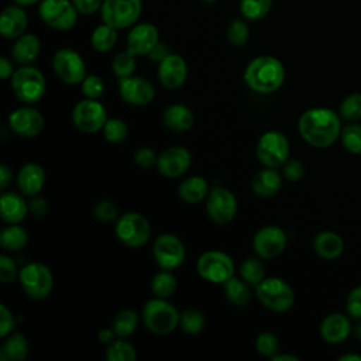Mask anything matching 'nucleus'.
<instances>
[{
    "label": "nucleus",
    "instance_id": "obj_1",
    "mask_svg": "<svg viewBox=\"0 0 361 361\" xmlns=\"http://www.w3.org/2000/svg\"><path fill=\"white\" fill-rule=\"evenodd\" d=\"M341 117L329 107H312L305 110L298 121L302 138L314 148L333 145L341 133Z\"/></svg>",
    "mask_w": 361,
    "mask_h": 361
},
{
    "label": "nucleus",
    "instance_id": "obj_2",
    "mask_svg": "<svg viewBox=\"0 0 361 361\" xmlns=\"http://www.w3.org/2000/svg\"><path fill=\"white\" fill-rule=\"evenodd\" d=\"M285 80L283 63L271 55L254 58L244 71V82L247 86L261 94L276 92Z\"/></svg>",
    "mask_w": 361,
    "mask_h": 361
},
{
    "label": "nucleus",
    "instance_id": "obj_3",
    "mask_svg": "<svg viewBox=\"0 0 361 361\" xmlns=\"http://www.w3.org/2000/svg\"><path fill=\"white\" fill-rule=\"evenodd\" d=\"M11 89L20 102L32 104L41 100L45 94L47 82L38 68L32 65H23L16 69L11 76Z\"/></svg>",
    "mask_w": 361,
    "mask_h": 361
},
{
    "label": "nucleus",
    "instance_id": "obj_4",
    "mask_svg": "<svg viewBox=\"0 0 361 361\" xmlns=\"http://www.w3.org/2000/svg\"><path fill=\"white\" fill-rule=\"evenodd\" d=\"M180 314L166 299L155 298L142 307V322L155 334H169L179 326Z\"/></svg>",
    "mask_w": 361,
    "mask_h": 361
},
{
    "label": "nucleus",
    "instance_id": "obj_5",
    "mask_svg": "<svg viewBox=\"0 0 361 361\" xmlns=\"http://www.w3.org/2000/svg\"><path fill=\"white\" fill-rule=\"evenodd\" d=\"M255 292L264 307L272 312H286L295 303V292L292 286L278 276L264 278L257 285Z\"/></svg>",
    "mask_w": 361,
    "mask_h": 361
},
{
    "label": "nucleus",
    "instance_id": "obj_6",
    "mask_svg": "<svg viewBox=\"0 0 361 361\" xmlns=\"http://www.w3.org/2000/svg\"><path fill=\"white\" fill-rule=\"evenodd\" d=\"M18 281L27 296L31 299H45L54 288V276L49 268L41 262L25 264L18 274Z\"/></svg>",
    "mask_w": 361,
    "mask_h": 361
},
{
    "label": "nucleus",
    "instance_id": "obj_7",
    "mask_svg": "<svg viewBox=\"0 0 361 361\" xmlns=\"http://www.w3.org/2000/svg\"><path fill=\"white\" fill-rule=\"evenodd\" d=\"M196 271L199 276L207 282L224 283L234 276V261L223 251L210 250L197 258Z\"/></svg>",
    "mask_w": 361,
    "mask_h": 361
},
{
    "label": "nucleus",
    "instance_id": "obj_8",
    "mask_svg": "<svg viewBox=\"0 0 361 361\" xmlns=\"http://www.w3.org/2000/svg\"><path fill=\"white\" fill-rule=\"evenodd\" d=\"M78 14L72 0H41L38 16L48 27L58 31H69L78 23Z\"/></svg>",
    "mask_w": 361,
    "mask_h": 361
},
{
    "label": "nucleus",
    "instance_id": "obj_9",
    "mask_svg": "<svg viewBox=\"0 0 361 361\" xmlns=\"http://www.w3.org/2000/svg\"><path fill=\"white\" fill-rule=\"evenodd\" d=\"M142 11L141 0H104L100 8L103 23L124 30L135 25Z\"/></svg>",
    "mask_w": 361,
    "mask_h": 361
},
{
    "label": "nucleus",
    "instance_id": "obj_10",
    "mask_svg": "<svg viewBox=\"0 0 361 361\" xmlns=\"http://www.w3.org/2000/svg\"><path fill=\"white\" fill-rule=\"evenodd\" d=\"M257 158L268 168L282 166L289 158V141L281 131L264 133L257 142Z\"/></svg>",
    "mask_w": 361,
    "mask_h": 361
},
{
    "label": "nucleus",
    "instance_id": "obj_11",
    "mask_svg": "<svg viewBox=\"0 0 361 361\" xmlns=\"http://www.w3.org/2000/svg\"><path fill=\"white\" fill-rule=\"evenodd\" d=\"M116 235L127 247H142L151 235L149 221L140 213H124L116 223Z\"/></svg>",
    "mask_w": 361,
    "mask_h": 361
},
{
    "label": "nucleus",
    "instance_id": "obj_12",
    "mask_svg": "<svg viewBox=\"0 0 361 361\" xmlns=\"http://www.w3.org/2000/svg\"><path fill=\"white\" fill-rule=\"evenodd\" d=\"M52 69L58 79L66 85H79L87 76L82 55L71 48H61L54 54Z\"/></svg>",
    "mask_w": 361,
    "mask_h": 361
},
{
    "label": "nucleus",
    "instance_id": "obj_13",
    "mask_svg": "<svg viewBox=\"0 0 361 361\" xmlns=\"http://www.w3.org/2000/svg\"><path fill=\"white\" fill-rule=\"evenodd\" d=\"M72 121L83 133H97L107 121L106 107L97 99L79 100L72 110Z\"/></svg>",
    "mask_w": 361,
    "mask_h": 361
},
{
    "label": "nucleus",
    "instance_id": "obj_14",
    "mask_svg": "<svg viewBox=\"0 0 361 361\" xmlns=\"http://www.w3.org/2000/svg\"><path fill=\"white\" fill-rule=\"evenodd\" d=\"M152 255L155 262L162 269H175L185 261L186 251L183 243L173 234L164 233L157 237L152 245Z\"/></svg>",
    "mask_w": 361,
    "mask_h": 361
},
{
    "label": "nucleus",
    "instance_id": "obj_15",
    "mask_svg": "<svg viewBox=\"0 0 361 361\" xmlns=\"http://www.w3.org/2000/svg\"><path fill=\"white\" fill-rule=\"evenodd\" d=\"M206 210L214 223L227 224L237 214V197L230 189L214 186L212 190H209Z\"/></svg>",
    "mask_w": 361,
    "mask_h": 361
},
{
    "label": "nucleus",
    "instance_id": "obj_16",
    "mask_svg": "<svg viewBox=\"0 0 361 361\" xmlns=\"http://www.w3.org/2000/svg\"><path fill=\"white\" fill-rule=\"evenodd\" d=\"M252 247L255 254L259 258H264V259L276 258L283 252L286 247V234L281 227L275 224L264 226L255 233L252 240Z\"/></svg>",
    "mask_w": 361,
    "mask_h": 361
},
{
    "label": "nucleus",
    "instance_id": "obj_17",
    "mask_svg": "<svg viewBox=\"0 0 361 361\" xmlns=\"http://www.w3.org/2000/svg\"><path fill=\"white\" fill-rule=\"evenodd\" d=\"M44 116L31 106H21L13 110L8 116L10 128L20 137L32 138L37 137L44 128Z\"/></svg>",
    "mask_w": 361,
    "mask_h": 361
},
{
    "label": "nucleus",
    "instance_id": "obj_18",
    "mask_svg": "<svg viewBox=\"0 0 361 361\" xmlns=\"http://www.w3.org/2000/svg\"><path fill=\"white\" fill-rule=\"evenodd\" d=\"M118 93L121 99L133 106L149 104L155 97L154 85L141 76H128L118 79Z\"/></svg>",
    "mask_w": 361,
    "mask_h": 361
},
{
    "label": "nucleus",
    "instance_id": "obj_19",
    "mask_svg": "<svg viewBox=\"0 0 361 361\" xmlns=\"http://www.w3.org/2000/svg\"><path fill=\"white\" fill-rule=\"evenodd\" d=\"M192 164V154L188 148L172 145L164 149L157 159L158 172L166 178H178L183 175Z\"/></svg>",
    "mask_w": 361,
    "mask_h": 361
},
{
    "label": "nucleus",
    "instance_id": "obj_20",
    "mask_svg": "<svg viewBox=\"0 0 361 361\" xmlns=\"http://www.w3.org/2000/svg\"><path fill=\"white\" fill-rule=\"evenodd\" d=\"M158 42V28L151 23H140L133 25L127 35V51L135 56L149 55Z\"/></svg>",
    "mask_w": 361,
    "mask_h": 361
},
{
    "label": "nucleus",
    "instance_id": "obj_21",
    "mask_svg": "<svg viewBox=\"0 0 361 361\" xmlns=\"http://www.w3.org/2000/svg\"><path fill=\"white\" fill-rule=\"evenodd\" d=\"M188 78L186 61L178 54H169L158 65V79L165 89L180 87Z\"/></svg>",
    "mask_w": 361,
    "mask_h": 361
},
{
    "label": "nucleus",
    "instance_id": "obj_22",
    "mask_svg": "<svg viewBox=\"0 0 361 361\" xmlns=\"http://www.w3.org/2000/svg\"><path fill=\"white\" fill-rule=\"evenodd\" d=\"M28 25V17L23 6H6L0 14V32L7 39H16L24 34Z\"/></svg>",
    "mask_w": 361,
    "mask_h": 361
},
{
    "label": "nucleus",
    "instance_id": "obj_23",
    "mask_svg": "<svg viewBox=\"0 0 361 361\" xmlns=\"http://www.w3.org/2000/svg\"><path fill=\"white\" fill-rule=\"evenodd\" d=\"M351 331V322L344 313H330L320 323V336L329 344L345 341Z\"/></svg>",
    "mask_w": 361,
    "mask_h": 361
},
{
    "label": "nucleus",
    "instance_id": "obj_24",
    "mask_svg": "<svg viewBox=\"0 0 361 361\" xmlns=\"http://www.w3.org/2000/svg\"><path fill=\"white\" fill-rule=\"evenodd\" d=\"M45 185V171L35 162L23 165L17 173V186L23 195L35 196Z\"/></svg>",
    "mask_w": 361,
    "mask_h": 361
},
{
    "label": "nucleus",
    "instance_id": "obj_25",
    "mask_svg": "<svg viewBox=\"0 0 361 361\" xmlns=\"http://www.w3.org/2000/svg\"><path fill=\"white\" fill-rule=\"evenodd\" d=\"M30 207L21 195L16 192H3L0 197V217L8 224H18L27 217Z\"/></svg>",
    "mask_w": 361,
    "mask_h": 361
},
{
    "label": "nucleus",
    "instance_id": "obj_26",
    "mask_svg": "<svg viewBox=\"0 0 361 361\" xmlns=\"http://www.w3.org/2000/svg\"><path fill=\"white\" fill-rule=\"evenodd\" d=\"M39 51V38L34 34H23L18 38H16L11 47V59L20 66L31 65L38 58Z\"/></svg>",
    "mask_w": 361,
    "mask_h": 361
},
{
    "label": "nucleus",
    "instance_id": "obj_27",
    "mask_svg": "<svg viewBox=\"0 0 361 361\" xmlns=\"http://www.w3.org/2000/svg\"><path fill=\"white\" fill-rule=\"evenodd\" d=\"M313 250L320 258L333 261L344 252V240L334 231H320L313 240Z\"/></svg>",
    "mask_w": 361,
    "mask_h": 361
},
{
    "label": "nucleus",
    "instance_id": "obj_28",
    "mask_svg": "<svg viewBox=\"0 0 361 361\" xmlns=\"http://www.w3.org/2000/svg\"><path fill=\"white\" fill-rule=\"evenodd\" d=\"M162 123L166 128L176 131V133H183L188 131L193 127L195 123V116L192 110L185 106V104H171L168 106L164 113H162Z\"/></svg>",
    "mask_w": 361,
    "mask_h": 361
},
{
    "label": "nucleus",
    "instance_id": "obj_29",
    "mask_svg": "<svg viewBox=\"0 0 361 361\" xmlns=\"http://www.w3.org/2000/svg\"><path fill=\"white\" fill-rule=\"evenodd\" d=\"M251 186L257 196L271 197L279 192L282 186V176L275 168L267 166L254 176Z\"/></svg>",
    "mask_w": 361,
    "mask_h": 361
},
{
    "label": "nucleus",
    "instance_id": "obj_30",
    "mask_svg": "<svg viewBox=\"0 0 361 361\" xmlns=\"http://www.w3.org/2000/svg\"><path fill=\"white\" fill-rule=\"evenodd\" d=\"M179 197L189 204H196L202 202L209 195V185L202 176H190L180 182L178 188Z\"/></svg>",
    "mask_w": 361,
    "mask_h": 361
},
{
    "label": "nucleus",
    "instance_id": "obj_31",
    "mask_svg": "<svg viewBox=\"0 0 361 361\" xmlns=\"http://www.w3.org/2000/svg\"><path fill=\"white\" fill-rule=\"evenodd\" d=\"M27 355L28 341L21 333L10 336L0 347V358L3 361H23Z\"/></svg>",
    "mask_w": 361,
    "mask_h": 361
},
{
    "label": "nucleus",
    "instance_id": "obj_32",
    "mask_svg": "<svg viewBox=\"0 0 361 361\" xmlns=\"http://www.w3.org/2000/svg\"><path fill=\"white\" fill-rule=\"evenodd\" d=\"M223 288H224V295L227 300L234 306L243 307L251 300V292L244 279L241 281L231 276L228 281L223 283Z\"/></svg>",
    "mask_w": 361,
    "mask_h": 361
},
{
    "label": "nucleus",
    "instance_id": "obj_33",
    "mask_svg": "<svg viewBox=\"0 0 361 361\" xmlns=\"http://www.w3.org/2000/svg\"><path fill=\"white\" fill-rule=\"evenodd\" d=\"M117 42V30L106 23L97 25L92 35L90 44L97 52H107L110 51Z\"/></svg>",
    "mask_w": 361,
    "mask_h": 361
},
{
    "label": "nucleus",
    "instance_id": "obj_34",
    "mask_svg": "<svg viewBox=\"0 0 361 361\" xmlns=\"http://www.w3.org/2000/svg\"><path fill=\"white\" fill-rule=\"evenodd\" d=\"M28 241V234L25 228L18 224H10L4 227L0 233V244L6 251H18Z\"/></svg>",
    "mask_w": 361,
    "mask_h": 361
},
{
    "label": "nucleus",
    "instance_id": "obj_35",
    "mask_svg": "<svg viewBox=\"0 0 361 361\" xmlns=\"http://www.w3.org/2000/svg\"><path fill=\"white\" fill-rule=\"evenodd\" d=\"M176 286H178L176 278L169 272V269L159 271L158 274L154 275V278L151 281L152 293L157 298H162V299L171 298L175 293Z\"/></svg>",
    "mask_w": 361,
    "mask_h": 361
},
{
    "label": "nucleus",
    "instance_id": "obj_36",
    "mask_svg": "<svg viewBox=\"0 0 361 361\" xmlns=\"http://www.w3.org/2000/svg\"><path fill=\"white\" fill-rule=\"evenodd\" d=\"M340 141L345 151L354 155L361 154V124L357 121H350L341 128Z\"/></svg>",
    "mask_w": 361,
    "mask_h": 361
},
{
    "label": "nucleus",
    "instance_id": "obj_37",
    "mask_svg": "<svg viewBox=\"0 0 361 361\" xmlns=\"http://www.w3.org/2000/svg\"><path fill=\"white\" fill-rule=\"evenodd\" d=\"M137 324H138V317H137L135 312H133L130 309H124V310L118 312L116 314V317L113 319L111 329L114 330V333L118 338H126L134 333V330L137 329Z\"/></svg>",
    "mask_w": 361,
    "mask_h": 361
},
{
    "label": "nucleus",
    "instance_id": "obj_38",
    "mask_svg": "<svg viewBox=\"0 0 361 361\" xmlns=\"http://www.w3.org/2000/svg\"><path fill=\"white\" fill-rule=\"evenodd\" d=\"M274 0H241L240 13L244 18L250 21H257L264 18L272 8Z\"/></svg>",
    "mask_w": 361,
    "mask_h": 361
},
{
    "label": "nucleus",
    "instance_id": "obj_39",
    "mask_svg": "<svg viewBox=\"0 0 361 361\" xmlns=\"http://www.w3.org/2000/svg\"><path fill=\"white\" fill-rule=\"evenodd\" d=\"M106 358L107 361H134L137 358V353L128 341L118 338L109 344Z\"/></svg>",
    "mask_w": 361,
    "mask_h": 361
},
{
    "label": "nucleus",
    "instance_id": "obj_40",
    "mask_svg": "<svg viewBox=\"0 0 361 361\" xmlns=\"http://www.w3.org/2000/svg\"><path fill=\"white\" fill-rule=\"evenodd\" d=\"M240 275L248 285H258L265 275L262 262L258 258H247L240 265Z\"/></svg>",
    "mask_w": 361,
    "mask_h": 361
},
{
    "label": "nucleus",
    "instance_id": "obj_41",
    "mask_svg": "<svg viewBox=\"0 0 361 361\" xmlns=\"http://www.w3.org/2000/svg\"><path fill=\"white\" fill-rule=\"evenodd\" d=\"M338 114L347 121H358L361 118V93L347 94L340 103Z\"/></svg>",
    "mask_w": 361,
    "mask_h": 361
},
{
    "label": "nucleus",
    "instance_id": "obj_42",
    "mask_svg": "<svg viewBox=\"0 0 361 361\" xmlns=\"http://www.w3.org/2000/svg\"><path fill=\"white\" fill-rule=\"evenodd\" d=\"M135 66H137L135 55H133L127 49L123 52H118L111 61V69L118 79L131 76L135 71Z\"/></svg>",
    "mask_w": 361,
    "mask_h": 361
},
{
    "label": "nucleus",
    "instance_id": "obj_43",
    "mask_svg": "<svg viewBox=\"0 0 361 361\" xmlns=\"http://www.w3.org/2000/svg\"><path fill=\"white\" fill-rule=\"evenodd\" d=\"M180 329L188 334H197L204 327V316L196 309H185L180 313Z\"/></svg>",
    "mask_w": 361,
    "mask_h": 361
},
{
    "label": "nucleus",
    "instance_id": "obj_44",
    "mask_svg": "<svg viewBox=\"0 0 361 361\" xmlns=\"http://www.w3.org/2000/svg\"><path fill=\"white\" fill-rule=\"evenodd\" d=\"M103 131V137L113 144H118L121 141H124L127 138L128 134V128L124 120L113 117V118H107L104 127L102 128Z\"/></svg>",
    "mask_w": 361,
    "mask_h": 361
},
{
    "label": "nucleus",
    "instance_id": "obj_45",
    "mask_svg": "<svg viewBox=\"0 0 361 361\" xmlns=\"http://www.w3.org/2000/svg\"><path fill=\"white\" fill-rule=\"evenodd\" d=\"M250 38V28L244 20L235 18L227 27V39L234 47H243Z\"/></svg>",
    "mask_w": 361,
    "mask_h": 361
},
{
    "label": "nucleus",
    "instance_id": "obj_46",
    "mask_svg": "<svg viewBox=\"0 0 361 361\" xmlns=\"http://www.w3.org/2000/svg\"><path fill=\"white\" fill-rule=\"evenodd\" d=\"M255 348L261 355L274 357L279 351L278 337L271 331H262L255 340Z\"/></svg>",
    "mask_w": 361,
    "mask_h": 361
},
{
    "label": "nucleus",
    "instance_id": "obj_47",
    "mask_svg": "<svg viewBox=\"0 0 361 361\" xmlns=\"http://www.w3.org/2000/svg\"><path fill=\"white\" fill-rule=\"evenodd\" d=\"M82 85V92L89 99H99L104 93V82L97 75H87Z\"/></svg>",
    "mask_w": 361,
    "mask_h": 361
},
{
    "label": "nucleus",
    "instance_id": "obj_48",
    "mask_svg": "<svg viewBox=\"0 0 361 361\" xmlns=\"http://www.w3.org/2000/svg\"><path fill=\"white\" fill-rule=\"evenodd\" d=\"M20 271L17 269L16 262L7 254L0 255V281L3 283L14 282L18 278Z\"/></svg>",
    "mask_w": 361,
    "mask_h": 361
},
{
    "label": "nucleus",
    "instance_id": "obj_49",
    "mask_svg": "<svg viewBox=\"0 0 361 361\" xmlns=\"http://www.w3.org/2000/svg\"><path fill=\"white\" fill-rule=\"evenodd\" d=\"M93 214L97 220L100 221H104V223H109V221H113L117 219V207L113 202L110 200H100L94 204L93 207Z\"/></svg>",
    "mask_w": 361,
    "mask_h": 361
},
{
    "label": "nucleus",
    "instance_id": "obj_50",
    "mask_svg": "<svg viewBox=\"0 0 361 361\" xmlns=\"http://www.w3.org/2000/svg\"><path fill=\"white\" fill-rule=\"evenodd\" d=\"M283 178L289 182H299L305 176V165L300 159L292 158L283 164Z\"/></svg>",
    "mask_w": 361,
    "mask_h": 361
},
{
    "label": "nucleus",
    "instance_id": "obj_51",
    "mask_svg": "<svg viewBox=\"0 0 361 361\" xmlns=\"http://www.w3.org/2000/svg\"><path fill=\"white\" fill-rule=\"evenodd\" d=\"M345 309L351 317L361 320V285L353 288L348 292L345 299Z\"/></svg>",
    "mask_w": 361,
    "mask_h": 361
},
{
    "label": "nucleus",
    "instance_id": "obj_52",
    "mask_svg": "<svg viewBox=\"0 0 361 361\" xmlns=\"http://www.w3.org/2000/svg\"><path fill=\"white\" fill-rule=\"evenodd\" d=\"M16 326V319L13 312L6 306V305H0V337L4 338L7 337Z\"/></svg>",
    "mask_w": 361,
    "mask_h": 361
},
{
    "label": "nucleus",
    "instance_id": "obj_53",
    "mask_svg": "<svg viewBox=\"0 0 361 361\" xmlns=\"http://www.w3.org/2000/svg\"><path fill=\"white\" fill-rule=\"evenodd\" d=\"M157 154L154 152V149L148 148V147H142V148H138L134 154V162L140 166V168H149L152 166L154 164L157 165Z\"/></svg>",
    "mask_w": 361,
    "mask_h": 361
},
{
    "label": "nucleus",
    "instance_id": "obj_54",
    "mask_svg": "<svg viewBox=\"0 0 361 361\" xmlns=\"http://www.w3.org/2000/svg\"><path fill=\"white\" fill-rule=\"evenodd\" d=\"M103 1L104 0H72L79 14H83V16H90V14H94L96 11H100Z\"/></svg>",
    "mask_w": 361,
    "mask_h": 361
},
{
    "label": "nucleus",
    "instance_id": "obj_55",
    "mask_svg": "<svg viewBox=\"0 0 361 361\" xmlns=\"http://www.w3.org/2000/svg\"><path fill=\"white\" fill-rule=\"evenodd\" d=\"M28 207H30V212H31L34 216H37V217H42V216H45L47 212H48L47 200L42 199V197H38V196H35V197L30 202Z\"/></svg>",
    "mask_w": 361,
    "mask_h": 361
},
{
    "label": "nucleus",
    "instance_id": "obj_56",
    "mask_svg": "<svg viewBox=\"0 0 361 361\" xmlns=\"http://www.w3.org/2000/svg\"><path fill=\"white\" fill-rule=\"evenodd\" d=\"M169 54H171L169 49H168L164 44L158 42L157 47L149 52V58H151L154 62H158V63H159V62H161L162 59H165Z\"/></svg>",
    "mask_w": 361,
    "mask_h": 361
},
{
    "label": "nucleus",
    "instance_id": "obj_57",
    "mask_svg": "<svg viewBox=\"0 0 361 361\" xmlns=\"http://www.w3.org/2000/svg\"><path fill=\"white\" fill-rule=\"evenodd\" d=\"M14 73V68H13V63L11 61L7 58V56H1L0 58V78L3 80L11 78Z\"/></svg>",
    "mask_w": 361,
    "mask_h": 361
},
{
    "label": "nucleus",
    "instance_id": "obj_58",
    "mask_svg": "<svg viewBox=\"0 0 361 361\" xmlns=\"http://www.w3.org/2000/svg\"><path fill=\"white\" fill-rule=\"evenodd\" d=\"M11 178H13L11 169L6 164L0 165V188H1V190H4L10 185Z\"/></svg>",
    "mask_w": 361,
    "mask_h": 361
},
{
    "label": "nucleus",
    "instance_id": "obj_59",
    "mask_svg": "<svg viewBox=\"0 0 361 361\" xmlns=\"http://www.w3.org/2000/svg\"><path fill=\"white\" fill-rule=\"evenodd\" d=\"M99 337V341L103 343V344H110L114 341V337H116V333L113 329H102L97 334Z\"/></svg>",
    "mask_w": 361,
    "mask_h": 361
},
{
    "label": "nucleus",
    "instance_id": "obj_60",
    "mask_svg": "<svg viewBox=\"0 0 361 361\" xmlns=\"http://www.w3.org/2000/svg\"><path fill=\"white\" fill-rule=\"evenodd\" d=\"M274 361H299L298 357L290 355V354H275L274 357H271Z\"/></svg>",
    "mask_w": 361,
    "mask_h": 361
},
{
    "label": "nucleus",
    "instance_id": "obj_61",
    "mask_svg": "<svg viewBox=\"0 0 361 361\" xmlns=\"http://www.w3.org/2000/svg\"><path fill=\"white\" fill-rule=\"evenodd\" d=\"M338 361H361V355L358 354H343L338 357Z\"/></svg>",
    "mask_w": 361,
    "mask_h": 361
},
{
    "label": "nucleus",
    "instance_id": "obj_62",
    "mask_svg": "<svg viewBox=\"0 0 361 361\" xmlns=\"http://www.w3.org/2000/svg\"><path fill=\"white\" fill-rule=\"evenodd\" d=\"M16 4H20V6H23V7H25V6H32V4H35V3H38V1H41V0H13Z\"/></svg>",
    "mask_w": 361,
    "mask_h": 361
},
{
    "label": "nucleus",
    "instance_id": "obj_63",
    "mask_svg": "<svg viewBox=\"0 0 361 361\" xmlns=\"http://www.w3.org/2000/svg\"><path fill=\"white\" fill-rule=\"evenodd\" d=\"M354 334H355V337L361 341V323L357 324V327H355V330H354Z\"/></svg>",
    "mask_w": 361,
    "mask_h": 361
},
{
    "label": "nucleus",
    "instance_id": "obj_64",
    "mask_svg": "<svg viewBox=\"0 0 361 361\" xmlns=\"http://www.w3.org/2000/svg\"><path fill=\"white\" fill-rule=\"evenodd\" d=\"M203 1H206V3H213V1H216V0H203Z\"/></svg>",
    "mask_w": 361,
    "mask_h": 361
}]
</instances>
